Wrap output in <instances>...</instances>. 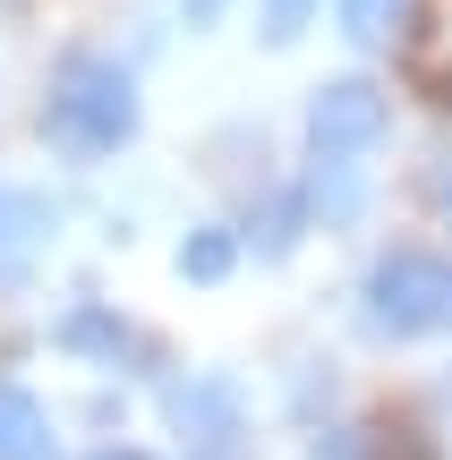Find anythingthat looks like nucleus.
Listing matches in <instances>:
<instances>
[{
	"mask_svg": "<svg viewBox=\"0 0 452 460\" xmlns=\"http://www.w3.org/2000/svg\"><path fill=\"white\" fill-rule=\"evenodd\" d=\"M171 427L197 452H231L239 444V384L231 376H188L171 384Z\"/></svg>",
	"mask_w": 452,
	"mask_h": 460,
	"instance_id": "nucleus-4",
	"label": "nucleus"
},
{
	"mask_svg": "<svg viewBox=\"0 0 452 460\" xmlns=\"http://www.w3.org/2000/svg\"><path fill=\"white\" fill-rule=\"evenodd\" d=\"M0 460H60L51 418L34 410V393H17V384H0Z\"/></svg>",
	"mask_w": 452,
	"mask_h": 460,
	"instance_id": "nucleus-6",
	"label": "nucleus"
},
{
	"mask_svg": "<svg viewBox=\"0 0 452 460\" xmlns=\"http://www.w3.org/2000/svg\"><path fill=\"white\" fill-rule=\"evenodd\" d=\"M60 341L68 349H102V358H120V349H129V324H120V315H102V307H77L60 324Z\"/></svg>",
	"mask_w": 452,
	"mask_h": 460,
	"instance_id": "nucleus-8",
	"label": "nucleus"
},
{
	"mask_svg": "<svg viewBox=\"0 0 452 460\" xmlns=\"http://www.w3.org/2000/svg\"><path fill=\"white\" fill-rule=\"evenodd\" d=\"M393 128V102H385V85H368V77H333V85H316V102H307V137H316V154H368L376 137Z\"/></svg>",
	"mask_w": 452,
	"mask_h": 460,
	"instance_id": "nucleus-3",
	"label": "nucleus"
},
{
	"mask_svg": "<svg viewBox=\"0 0 452 460\" xmlns=\"http://www.w3.org/2000/svg\"><path fill=\"white\" fill-rule=\"evenodd\" d=\"M307 9H316V0H265V43H290V34L307 26Z\"/></svg>",
	"mask_w": 452,
	"mask_h": 460,
	"instance_id": "nucleus-11",
	"label": "nucleus"
},
{
	"mask_svg": "<svg viewBox=\"0 0 452 460\" xmlns=\"http://www.w3.org/2000/svg\"><path fill=\"white\" fill-rule=\"evenodd\" d=\"M231 264H239V239H231V230H188V239H180V273L188 281H222Z\"/></svg>",
	"mask_w": 452,
	"mask_h": 460,
	"instance_id": "nucleus-7",
	"label": "nucleus"
},
{
	"mask_svg": "<svg viewBox=\"0 0 452 460\" xmlns=\"http://www.w3.org/2000/svg\"><path fill=\"white\" fill-rule=\"evenodd\" d=\"M341 460H350V452H341Z\"/></svg>",
	"mask_w": 452,
	"mask_h": 460,
	"instance_id": "nucleus-15",
	"label": "nucleus"
},
{
	"mask_svg": "<svg viewBox=\"0 0 452 460\" xmlns=\"http://www.w3.org/2000/svg\"><path fill=\"white\" fill-rule=\"evenodd\" d=\"M180 9H188V26H214V17L231 9V0H180Z\"/></svg>",
	"mask_w": 452,
	"mask_h": 460,
	"instance_id": "nucleus-12",
	"label": "nucleus"
},
{
	"mask_svg": "<svg viewBox=\"0 0 452 460\" xmlns=\"http://www.w3.org/2000/svg\"><path fill=\"white\" fill-rule=\"evenodd\" d=\"M94 460H146V452H120V444H111V452H94Z\"/></svg>",
	"mask_w": 452,
	"mask_h": 460,
	"instance_id": "nucleus-13",
	"label": "nucleus"
},
{
	"mask_svg": "<svg viewBox=\"0 0 452 460\" xmlns=\"http://www.w3.org/2000/svg\"><path fill=\"white\" fill-rule=\"evenodd\" d=\"M51 239V205L34 188H0V281H17Z\"/></svg>",
	"mask_w": 452,
	"mask_h": 460,
	"instance_id": "nucleus-5",
	"label": "nucleus"
},
{
	"mask_svg": "<svg viewBox=\"0 0 452 460\" xmlns=\"http://www.w3.org/2000/svg\"><path fill=\"white\" fill-rule=\"evenodd\" d=\"M368 324L376 332H452V264L444 256H385L368 273Z\"/></svg>",
	"mask_w": 452,
	"mask_h": 460,
	"instance_id": "nucleus-2",
	"label": "nucleus"
},
{
	"mask_svg": "<svg viewBox=\"0 0 452 460\" xmlns=\"http://www.w3.org/2000/svg\"><path fill=\"white\" fill-rule=\"evenodd\" d=\"M256 247H265V256H290V247H299V197H282L265 214V239H256Z\"/></svg>",
	"mask_w": 452,
	"mask_h": 460,
	"instance_id": "nucleus-10",
	"label": "nucleus"
},
{
	"mask_svg": "<svg viewBox=\"0 0 452 460\" xmlns=\"http://www.w3.org/2000/svg\"><path fill=\"white\" fill-rule=\"evenodd\" d=\"M402 9L410 0H341V34H350V43H385Z\"/></svg>",
	"mask_w": 452,
	"mask_h": 460,
	"instance_id": "nucleus-9",
	"label": "nucleus"
},
{
	"mask_svg": "<svg viewBox=\"0 0 452 460\" xmlns=\"http://www.w3.org/2000/svg\"><path fill=\"white\" fill-rule=\"evenodd\" d=\"M43 128L68 137V146H85V154H111V146L137 137V85L120 77L111 60H68L60 85H51V102H43Z\"/></svg>",
	"mask_w": 452,
	"mask_h": 460,
	"instance_id": "nucleus-1",
	"label": "nucleus"
},
{
	"mask_svg": "<svg viewBox=\"0 0 452 460\" xmlns=\"http://www.w3.org/2000/svg\"><path fill=\"white\" fill-rule=\"evenodd\" d=\"M444 222H452V180H444Z\"/></svg>",
	"mask_w": 452,
	"mask_h": 460,
	"instance_id": "nucleus-14",
	"label": "nucleus"
}]
</instances>
